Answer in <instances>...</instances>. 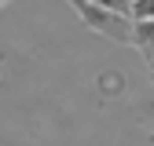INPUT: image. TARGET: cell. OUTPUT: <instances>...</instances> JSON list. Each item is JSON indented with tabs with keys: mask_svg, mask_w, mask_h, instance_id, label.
<instances>
[{
	"mask_svg": "<svg viewBox=\"0 0 154 146\" xmlns=\"http://www.w3.org/2000/svg\"><path fill=\"white\" fill-rule=\"evenodd\" d=\"M95 4H103L110 11H118V15H128L132 18V0H95Z\"/></svg>",
	"mask_w": 154,
	"mask_h": 146,
	"instance_id": "obj_4",
	"label": "cell"
},
{
	"mask_svg": "<svg viewBox=\"0 0 154 146\" xmlns=\"http://www.w3.org/2000/svg\"><path fill=\"white\" fill-rule=\"evenodd\" d=\"M66 4L77 11V18L92 33L106 36L114 44H132V18L128 15H118V11H110L103 4H95V0H66Z\"/></svg>",
	"mask_w": 154,
	"mask_h": 146,
	"instance_id": "obj_1",
	"label": "cell"
},
{
	"mask_svg": "<svg viewBox=\"0 0 154 146\" xmlns=\"http://www.w3.org/2000/svg\"><path fill=\"white\" fill-rule=\"evenodd\" d=\"M4 4H11V0H0V7H4Z\"/></svg>",
	"mask_w": 154,
	"mask_h": 146,
	"instance_id": "obj_6",
	"label": "cell"
},
{
	"mask_svg": "<svg viewBox=\"0 0 154 146\" xmlns=\"http://www.w3.org/2000/svg\"><path fill=\"white\" fill-rule=\"evenodd\" d=\"M132 18H154V0H132Z\"/></svg>",
	"mask_w": 154,
	"mask_h": 146,
	"instance_id": "obj_3",
	"label": "cell"
},
{
	"mask_svg": "<svg viewBox=\"0 0 154 146\" xmlns=\"http://www.w3.org/2000/svg\"><path fill=\"white\" fill-rule=\"evenodd\" d=\"M132 48L154 59V18H132Z\"/></svg>",
	"mask_w": 154,
	"mask_h": 146,
	"instance_id": "obj_2",
	"label": "cell"
},
{
	"mask_svg": "<svg viewBox=\"0 0 154 146\" xmlns=\"http://www.w3.org/2000/svg\"><path fill=\"white\" fill-rule=\"evenodd\" d=\"M150 77H154V59H150Z\"/></svg>",
	"mask_w": 154,
	"mask_h": 146,
	"instance_id": "obj_5",
	"label": "cell"
}]
</instances>
